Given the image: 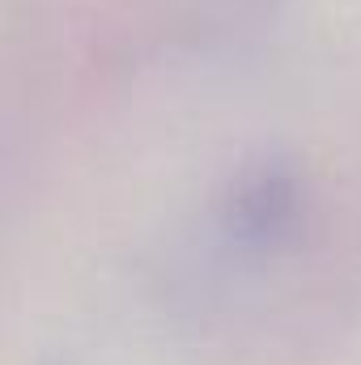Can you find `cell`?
<instances>
[{
	"label": "cell",
	"mask_w": 361,
	"mask_h": 365,
	"mask_svg": "<svg viewBox=\"0 0 361 365\" xmlns=\"http://www.w3.org/2000/svg\"><path fill=\"white\" fill-rule=\"evenodd\" d=\"M289 208H293V191L280 175H260L238 195V221L251 234H272L289 217Z\"/></svg>",
	"instance_id": "cell-1"
}]
</instances>
